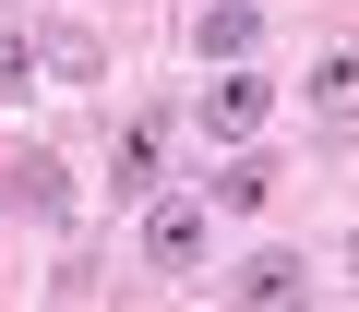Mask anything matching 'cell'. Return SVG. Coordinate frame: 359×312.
<instances>
[{"mask_svg": "<svg viewBox=\"0 0 359 312\" xmlns=\"http://www.w3.org/2000/svg\"><path fill=\"white\" fill-rule=\"evenodd\" d=\"M228 300H252V312H287V300H311V264H299V252H252V264L228 276Z\"/></svg>", "mask_w": 359, "mask_h": 312, "instance_id": "4", "label": "cell"}, {"mask_svg": "<svg viewBox=\"0 0 359 312\" xmlns=\"http://www.w3.org/2000/svg\"><path fill=\"white\" fill-rule=\"evenodd\" d=\"M36 60H60V72H96V60H108V48H96V37H84V25H60V37H48V48H36Z\"/></svg>", "mask_w": 359, "mask_h": 312, "instance_id": "10", "label": "cell"}, {"mask_svg": "<svg viewBox=\"0 0 359 312\" xmlns=\"http://www.w3.org/2000/svg\"><path fill=\"white\" fill-rule=\"evenodd\" d=\"M347 264H359V228H347Z\"/></svg>", "mask_w": 359, "mask_h": 312, "instance_id": "11", "label": "cell"}, {"mask_svg": "<svg viewBox=\"0 0 359 312\" xmlns=\"http://www.w3.org/2000/svg\"><path fill=\"white\" fill-rule=\"evenodd\" d=\"M192 48H204V60H252V48H264V0H204Z\"/></svg>", "mask_w": 359, "mask_h": 312, "instance_id": "5", "label": "cell"}, {"mask_svg": "<svg viewBox=\"0 0 359 312\" xmlns=\"http://www.w3.org/2000/svg\"><path fill=\"white\" fill-rule=\"evenodd\" d=\"M25 84H36V37L0 13V96H25Z\"/></svg>", "mask_w": 359, "mask_h": 312, "instance_id": "9", "label": "cell"}, {"mask_svg": "<svg viewBox=\"0 0 359 312\" xmlns=\"http://www.w3.org/2000/svg\"><path fill=\"white\" fill-rule=\"evenodd\" d=\"M180 132H192V108H132V120H120V144H108V204H144V193L168 181Z\"/></svg>", "mask_w": 359, "mask_h": 312, "instance_id": "1", "label": "cell"}, {"mask_svg": "<svg viewBox=\"0 0 359 312\" xmlns=\"http://www.w3.org/2000/svg\"><path fill=\"white\" fill-rule=\"evenodd\" d=\"M264 193H276V169H264L252 144H228V169H216V193H204V204H216V216H252Z\"/></svg>", "mask_w": 359, "mask_h": 312, "instance_id": "7", "label": "cell"}, {"mask_svg": "<svg viewBox=\"0 0 359 312\" xmlns=\"http://www.w3.org/2000/svg\"><path fill=\"white\" fill-rule=\"evenodd\" d=\"M264 120H276V84L252 60H216V84L192 96V132L204 144H264Z\"/></svg>", "mask_w": 359, "mask_h": 312, "instance_id": "2", "label": "cell"}, {"mask_svg": "<svg viewBox=\"0 0 359 312\" xmlns=\"http://www.w3.org/2000/svg\"><path fill=\"white\" fill-rule=\"evenodd\" d=\"M299 108H311V120H359V48H323V60L299 72Z\"/></svg>", "mask_w": 359, "mask_h": 312, "instance_id": "6", "label": "cell"}, {"mask_svg": "<svg viewBox=\"0 0 359 312\" xmlns=\"http://www.w3.org/2000/svg\"><path fill=\"white\" fill-rule=\"evenodd\" d=\"M13 204H25V216H72V193H60L48 156H25V169H13Z\"/></svg>", "mask_w": 359, "mask_h": 312, "instance_id": "8", "label": "cell"}, {"mask_svg": "<svg viewBox=\"0 0 359 312\" xmlns=\"http://www.w3.org/2000/svg\"><path fill=\"white\" fill-rule=\"evenodd\" d=\"M216 252V204L204 193H144V264L156 276H192Z\"/></svg>", "mask_w": 359, "mask_h": 312, "instance_id": "3", "label": "cell"}]
</instances>
